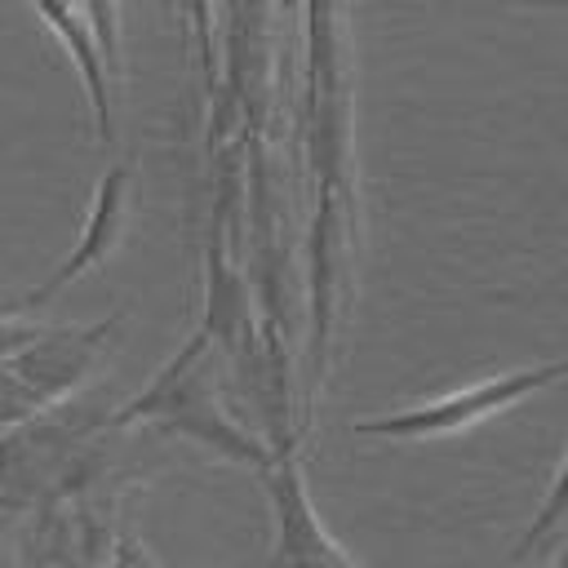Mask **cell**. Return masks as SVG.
Returning a JSON list of instances; mask_svg holds the SVG:
<instances>
[{
  "label": "cell",
  "instance_id": "cell-2",
  "mask_svg": "<svg viewBox=\"0 0 568 568\" xmlns=\"http://www.w3.org/2000/svg\"><path fill=\"white\" fill-rule=\"evenodd\" d=\"M564 377V359H550L541 368H515L501 377H484L475 386L448 390L430 404H413L399 413H382V417H364L355 422V435H377V439H435V435H457L470 430L479 422H488L493 413L519 404L528 390L550 386Z\"/></svg>",
  "mask_w": 568,
  "mask_h": 568
},
{
  "label": "cell",
  "instance_id": "cell-1",
  "mask_svg": "<svg viewBox=\"0 0 568 568\" xmlns=\"http://www.w3.org/2000/svg\"><path fill=\"white\" fill-rule=\"evenodd\" d=\"M138 417L142 422H160L169 430H182V435L209 444L213 453H222L231 462H244V466H262L266 462V453L248 439V430H240L222 413V404H217V395L209 386V333H195L182 346V355H173L169 368L146 386V395H138L115 422L124 426V422H138Z\"/></svg>",
  "mask_w": 568,
  "mask_h": 568
},
{
  "label": "cell",
  "instance_id": "cell-4",
  "mask_svg": "<svg viewBox=\"0 0 568 568\" xmlns=\"http://www.w3.org/2000/svg\"><path fill=\"white\" fill-rule=\"evenodd\" d=\"M124 226H129V173H124V169H111V173H102V182H98V191H93L89 222H84V231H80L75 253L49 275V284H44L40 293L27 297V306L49 302V297L62 293L71 280H80L84 271H93L98 262H106V257L115 253V244L124 240Z\"/></svg>",
  "mask_w": 568,
  "mask_h": 568
},
{
  "label": "cell",
  "instance_id": "cell-5",
  "mask_svg": "<svg viewBox=\"0 0 568 568\" xmlns=\"http://www.w3.org/2000/svg\"><path fill=\"white\" fill-rule=\"evenodd\" d=\"M550 568H559V559H550Z\"/></svg>",
  "mask_w": 568,
  "mask_h": 568
},
{
  "label": "cell",
  "instance_id": "cell-3",
  "mask_svg": "<svg viewBox=\"0 0 568 568\" xmlns=\"http://www.w3.org/2000/svg\"><path fill=\"white\" fill-rule=\"evenodd\" d=\"M40 22L53 27V36L62 40V49L75 58L84 89H89V111H93V129L102 142H111L115 133V93L111 80L120 75V40H115V22L120 9H36Z\"/></svg>",
  "mask_w": 568,
  "mask_h": 568
}]
</instances>
